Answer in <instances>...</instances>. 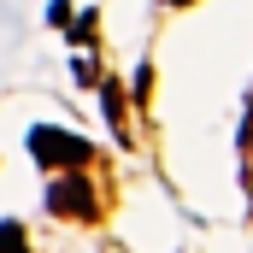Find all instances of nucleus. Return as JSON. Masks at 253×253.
Returning <instances> with one entry per match:
<instances>
[{"mask_svg":"<svg viewBox=\"0 0 253 253\" xmlns=\"http://www.w3.org/2000/svg\"><path fill=\"white\" fill-rule=\"evenodd\" d=\"M171 6H189V0H171Z\"/></svg>","mask_w":253,"mask_h":253,"instance_id":"423d86ee","label":"nucleus"},{"mask_svg":"<svg viewBox=\"0 0 253 253\" xmlns=\"http://www.w3.org/2000/svg\"><path fill=\"white\" fill-rule=\"evenodd\" d=\"M47 18H53V24H59V30H65V24H71V18H77V12H71V6H65V0H53V6H47Z\"/></svg>","mask_w":253,"mask_h":253,"instance_id":"39448f33","label":"nucleus"},{"mask_svg":"<svg viewBox=\"0 0 253 253\" xmlns=\"http://www.w3.org/2000/svg\"><path fill=\"white\" fill-rule=\"evenodd\" d=\"M0 253H30V236L18 218H0Z\"/></svg>","mask_w":253,"mask_h":253,"instance_id":"20e7f679","label":"nucleus"},{"mask_svg":"<svg viewBox=\"0 0 253 253\" xmlns=\"http://www.w3.org/2000/svg\"><path fill=\"white\" fill-rule=\"evenodd\" d=\"M47 212L53 218H77V224H94L100 218V194H94V183L83 171H65L59 183L47 189Z\"/></svg>","mask_w":253,"mask_h":253,"instance_id":"f03ea898","label":"nucleus"},{"mask_svg":"<svg viewBox=\"0 0 253 253\" xmlns=\"http://www.w3.org/2000/svg\"><path fill=\"white\" fill-rule=\"evenodd\" d=\"M30 153H36L47 171H83V165L94 159V147H88L83 135H65V129H53V124H42L30 135Z\"/></svg>","mask_w":253,"mask_h":253,"instance_id":"f257e3e1","label":"nucleus"},{"mask_svg":"<svg viewBox=\"0 0 253 253\" xmlns=\"http://www.w3.org/2000/svg\"><path fill=\"white\" fill-rule=\"evenodd\" d=\"M100 100H106V118H112V129H118V135H124V88H118V83H112V77H106V83H100Z\"/></svg>","mask_w":253,"mask_h":253,"instance_id":"7ed1b4c3","label":"nucleus"}]
</instances>
